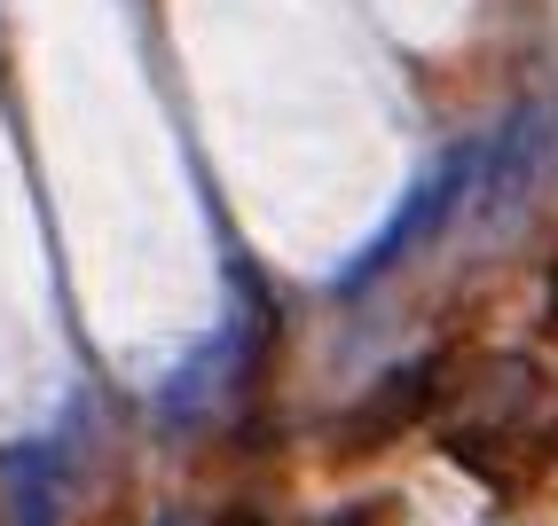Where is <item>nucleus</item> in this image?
Masks as SVG:
<instances>
[{"label":"nucleus","mask_w":558,"mask_h":526,"mask_svg":"<svg viewBox=\"0 0 558 526\" xmlns=\"http://www.w3.org/2000/svg\"><path fill=\"white\" fill-rule=\"evenodd\" d=\"M166 526H181V518H166Z\"/></svg>","instance_id":"obj_7"},{"label":"nucleus","mask_w":558,"mask_h":526,"mask_svg":"<svg viewBox=\"0 0 558 526\" xmlns=\"http://www.w3.org/2000/svg\"><path fill=\"white\" fill-rule=\"evenodd\" d=\"M527 393H535V369L527 362H488V369H480V386H472V401H464V425H511Z\"/></svg>","instance_id":"obj_4"},{"label":"nucleus","mask_w":558,"mask_h":526,"mask_svg":"<svg viewBox=\"0 0 558 526\" xmlns=\"http://www.w3.org/2000/svg\"><path fill=\"white\" fill-rule=\"evenodd\" d=\"M425 401H433V362H401L393 378H378L362 393V408H354V448H378V440H393V432H409L425 417Z\"/></svg>","instance_id":"obj_2"},{"label":"nucleus","mask_w":558,"mask_h":526,"mask_svg":"<svg viewBox=\"0 0 558 526\" xmlns=\"http://www.w3.org/2000/svg\"><path fill=\"white\" fill-rule=\"evenodd\" d=\"M0 526H56V472L40 448L0 456Z\"/></svg>","instance_id":"obj_3"},{"label":"nucleus","mask_w":558,"mask_h":526,"mask_svg":"<svg viewBox=\"0 0 558 526\" xmlns=\"http://www.w3.org/2000/svg\"><path fill=\"white\" fill-rule=\"evenodd\" d=\"M220 526H259V518H220Z\"/></svg>","instance_id":"obj_6"},{"label":"nucleus","mask_w":558,"mask_h":526,"mask_svg":"<svg viewBox=\"0 0 558 526\" xmlns=\"http://www.w3.org/2000/svg\"><path fill=\"white\" fill-rule=\"evenodd\" d=\"M550 315H558V268H550Z\"/></svg>","instance_id":"obj_5"},{"label":"nucleus","mask_w":558,"mask_h":526,"mask_svg":"<svg viewBox=\"0 0 558 526\" xmlns=\"http://www.w3.org/2000/svg\"><path fill=\"white\" fill-rule=\"evenodd\" d=\"M464 189H472V149H457L449 166H433V181H425L417 197H409V212L393 220V229H386L378 244H369V259L354 268V283H369L378 268H393V259H401L409 244H425V229H440V220L457 212V197H464Z\"/></svg>","instance_id":"obj_1"}]
</instances>
